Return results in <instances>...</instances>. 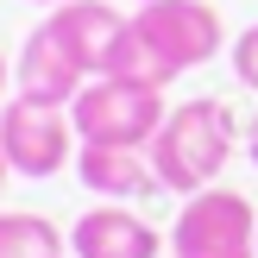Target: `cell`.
<instances>
[{
  "label": "cell",
  "instance_id": "5",
  "mask_svg": "<svg viewBox=\"0 0 258 258\" xmlns=\"http://www.w3.org/2000/svg\"><path fill=\"white\" fill-rule=\"evenodd\" d=\"M133 19H139V32L158 44V57L170 63L176 76L214 63V57H221V44H227L221 13H214L208 0H145Z\"/></svg>",
  "mask_w": 258,
  "mask_h": 258
},
{
  "label": "cell",
  "instance_id": "9",
  "mask_svg": "<svg viewBox=\"0 0 258 258\" xmlns=\"http://www.w3.org/2000/svg\"><path fill=\"white\" fill-rule=\"evenodd\" d=\"M76 183L95 189L107 202H139L158 189V170H151L145 151H126V145H82L76 151Z\"/></svg>",
  "mask_w": 258,
  "mask_h": 258
},
{
  "label": "cell",
  "instance_id": "4",
  "mask_svg": "<svg viewBox=\"0 0 258 258\" xmlns=\"http://www.w3.org/2000/svg\"><path fill=\"white\" fill-rule=\"evenodd\" d=\"M0 151H7L13 176H57L76 151L70 107H38V101L13 95L0 107Z\"/></svg>",
  "mask_w": 258,
  "mask_h": 258
},
{
  "label": "cell",
  "instance_id": "14",
  "mask_svg": "<svg viewBox=\"0 0 258 258\" xmlns=\"http://www.w3.org/2000/svg\"><path fill=\"white\" fill-rule=\"evenodd\" d=\"M7 176H13V164H7V151H0V189H7Z\"/></svg>",
  "mask_w": 258,
  "mask_h": 258
},
{
  "label": "cell",
  "instance_id": "10",
  "mask_svg": "<svg viewBox=\"0 0 258 258\" xmlns=\"http://www.w3.org/2000/svg\"><path fill=\"white\" fill-rule=\"evenodd\" d=\"M70 252V233H63L57 221H44V214H0V258H63Z\"/></svg>",
  "mask_w": 258,
  "mask_h": 258
},
{
  "label": "cell",
  "instance_id": "12",
  "mask_svg": "<svg viewBox=\"0 0 258 258\" xmlns=\"http://www.w3.org/2000/svg\"><path fill=\"white\" fill-rule=\"evenodd\" d=\"M246 158H252V170H258V113H252V126H246Z\"/></svg>",
  "mask_w": 258,
  "mask_h": 258
},
{
  "label": "cell",
  "instance_id": "16",
  "mask_svg": "<svg viewBox=\"0 0 258 258\" xmlns=\"http://www.w3.org/2000/svg\"><path fill=\"white\" fill-rule=\"evenodd\" d=\"M63 258H70V252H63Z\"/></svg>",
  "mask_w": 258,
  "mask_h": 258
},
{
  "label": "cell",
  "instance_id": "8",
  "mask_svg": "<svg viewBox=\"0 0 258 258\" xmlns=\"http://www.w3.org/2000/svg\"><path fill=\"white\" fill-rule=\"evenodd\" d=\"M50 32H57V44L70 50L76 63H82L88 76H101L107 70V50H113V38H120V7H107V0H63V7H50Z\"/></svg>",
  "mask_w": 258,
  "mask_h": 258
},
{
  "label": "cell",
  "instance_id": "6",
  "mask_svg": "<svg viewBox=\"0 0 258 258\" xmlns=\"http://www.w3.org/2000/svg\"><path fill=\"white\" fill-rule=\"evenodd\" d=\"M170 239L151 221H139L126 202H101L70 227V258H158Z\"/></svg>",
  "mask_w": 258,
  "mask_h": 258
},
{
  "label": "cell",
  "instance_id": "7",
  "mask_svg": "<svg viewBox=\"0 0 258 258\" xmlns=\"http://www.w3.org/2000/svg\"><path fill=\"white\" fill-rule=\"evenodd\" d=\"M82 82H88V70L57 44V32H50V25H38V32L19 44L13 88H19L25 101H38V107H70V101L82 95Z\"/></svg>",
  "mask_w": 258,
  "mask_h": 258
},
{
  "label": "cell",
  "instance_id": "11",
  "mask_svg": "<svg viewBox=\"0 0 258 258\" xmlns=\"http://www.w3.org/2000/svg\"><path fill=\"white\" fill-rule=\"evenodd\" d=\"M233 76L258 95V25H246V32L233 38Z\"/></svg>",
  "mask_w": 258,
  "mask_h": 258
},
{
  "label": "cell",
  "instance_id": "15",
  "mask_svg": "<svg viewBox=\"0 0 258 258\" xmlns=\"http://www.w3.org/2000/svg\"><path fill=\"white\" fill-rule=\"evenodd\" d=\"M32 7H63V0H32Z\"/></svg>",
  "mask_w": 258,
  "mask_h": 258
},
{
  "label": "cell",
  "instance_id": "13",
  "mask_svg": "<svg viewBox=\"0 0 258 258\" xmlns=\"http://www.w3.org/2000/svg\"><path fill=\"white\" fill-rule=\"evenodd\" d=\"M7 82H13V63H7V50H0V107H7Z\"/></svg>",
  "mask_w": 258,
  "mask_h": 258
},
{
  "label": "cell",
  "instance_id": "3",
  "mask_svg": "<svg viewBox=\"0 0 258 258\" xmlns=\"http://www.w3.org/2000/svg\"><path fill=\"white\" fill-rule=\"evenodd\" d=\"M170 258H258V214L239 189L214 183L183 196V214L170 227Z\"/></svg>",
  "mask_w": 258,
  "mask_h": 258
},
{
  "label": "cell",
  "instance_id": "2",
  "mask_svg": "<svg viewBox=\"0 0 258 258\" xmlns=\"http://www.w3.org/2000/svg\"><path fill=\"white\" fill-rule=\"evenodd\" d=\"M164 113V88H145V82H120V76H88L82 95L70 101V126L82 145H126V151H145L158 139Z\"/></svg>",
  "mask_w": 258,
  "mask_h": 258
},
{
  "label": "cell",
  "instance_id": "1",
  "mask_svg": "<svg viewBox=\"0 0 258 258\" xmlns=\"http://www.w3.org/2000/svg\"><path fill=\"white\" fill-rule=\"evenodd\" d=\"M246 145L233 126V107L214 95H196V101H176L170 113H164L158 139L145 145L151 170H158V189H170V196H196V189H214L227 170V158Z\"/></svg>",
  "mask_w": 258,
  "mask_h": 258
}]
</instances>
